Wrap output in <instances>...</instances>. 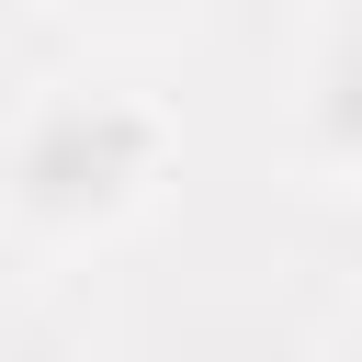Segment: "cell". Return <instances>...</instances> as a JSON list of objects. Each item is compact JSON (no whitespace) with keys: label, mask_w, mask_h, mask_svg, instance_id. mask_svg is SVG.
<instances>
[{"label":"cell","mask_w":362,"mask_h":362,"mask_svg":"<svg viewBox=\"0 0 362 362\" xmlns=\"http://www.w3.org/2000/svg\"><path fill=\"white\" fill-rule=\"evenodd\" d=\"M181 170V113L124 79H57L0 136V215L34 249H102L124 238Z\"/></svg>","instance_id":"6da1fadb"},{"label":"cell","mask_w":362,"mask_h":362,"mask_svg":"<svg viewBox=\"0 0 362 362\" xmlns=\"http://www.w3.org/2000/svg\"><path fill=\"white\" fill-rule=\"evenodd\" d=\"M68 23H90V34H170V23H192L204 0H57Z\"/></svg>","instance_id":"7a4b0ae2"},{"label":"cell","mask_w":362,"mask_h":362,"mask_svg":"<svg viewBox=\"0 0 362 362\" xmlns=\"http://www.w3.org/2000/svg\"><path fill=\"white\" fill-rule=\"evenodd\" d=\"M317 136H328V147H351V136H362V45H339V57H328V79H317Z\"/></svg>","instance_id":"3957f363"},{"label":"cell","mask_w":362,"mask_h":362,"mask_svg":"<svg viewBox=\"0 0 362 362\" xmlns=\"http://www.w3.org/2000/svg\"><path fill=\"white\" fill-rule=\"evenodd\" d=\"M339 158H351V181H362V136H351V147H339Z\"/></svg>","instance_id":"277c9868"}]
</instances>
